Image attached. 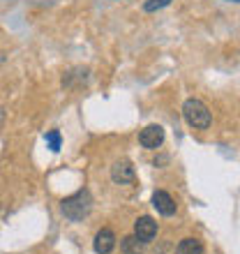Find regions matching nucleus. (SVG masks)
Here are the masks:
<instances>
[{"label": "nucleus", "instance_id": "10", "mask_svg": "<svg viewBox=\"0 0 240 254\" xmlns=\"http://www.w3.org/2000/svg\"><path fill=\"white\" fill-rule=\"evenodd\" d=\"M44 139H47V146L51 148L54 153H58V150H60V143H62L58 129H51V132H47V136H44Z\"/></svg>", "mask_w": 240, "mask_h": 254}, {"label": "nucleus", "instance_id": "2", "mask_svg": "<svg viewBox=\"0 0 240 254\" xmlns=\"http://www.w3.org/2000/svg\"><path fill=\"white\" fill-rule=\"evenodd\" d=\"M182 116H185V121L189 123L194 129H208V127H210V121H213L206 104L201 100H194V97L182 104Z\"/></svg>", "mask_w": 240, "mask_h": 254}, {"label": "nucleus", "instance_id": "6", "mask_svg": "<svg viewBox=\"0 0 240 254\" xmlns=\"http://www.w3.org/2000/svg\"><path fill=\"white\" fill-rule=\"evenodd\" d=\"M153 206H155V210L160 215H164V217H171V215L176 213V201L171 199V194L164 192V190H157V192L153 194Z\"/></svg>", "mask_w": 240, "mask_h": 254}, {"label": "nucleus", "instance_id": "9", "mask_svg": "<svg viewBox=\"0 0 240 254\" xmlns=\"http://www.w3.org/2000/svg\"><path fill=\"white\" fill-rule=\"evenodd\" d=\"M120 250H122L125 254H141L143 243H141L136 236H127V238H122V241H120Z\"/></svg>", "mask_w": 240, "mask_h": 254}, {"label": "nucleus", "instance_id": "8", "mask_svg": "<svg viewBox=\"0 0 240 254\" xmlns=\"http://www.w3.org/2000/svg\"><path fill=\"white\" fill-rule=\"evenodd\" d=\"M176 254H203V243L199 238H182L176 245Z\"/></svg>", "mask_w": 240, "mask_h": 254}, {"label": "nucleus", "instance_id": "3", "mask_svg": "<svg viewBox=\"0 0 240 254\" xmlns=\"http://www.w3.org/2000/svg\"><path fill=\"white\" fill-rule=\"evenodd\" d=\"M141 146L148 148V150H157V148L164 143V127L162 125H148L141 129Z\"/></svg>", "mask_w": 240, "mask_h": 254}, {"label": "nucleus", "instance_id": "4", "mask_svg": "<svg viewBox=\"0 0 240 254\" xmlns=\"http://www.w3.org/2000/svg\"><path fill=\"white\" fill-rule=\"evenodd\" d=\"M134 178H136V171H134V164L129 160H118L111 167V181L118 183V185L134 183Z\"/></svg>", "mask_w": 240, "mask_h": 254}, {"label": "nucleus", "instance_id": "11", "mask_svg": "<svg viewBox=\"0 0 240 254\" xmlns=\"http://www.w3.org/2000/svg\"><path fill=\"white\" fill-rule=\"evenodd\" d=\"M171 5V0H146V5H143V9L146 12H160V9H164V7Z\"/></svg>", "mask_w": 240, "mask_h": 254}, {"label": "nucleus", "instance_id": "1", "mask_svg": "<svg viewBox=\"0 0 240 254\" xmlns=\"http://www.w3.org/2000/svg\"><path fill=\"white\" fill-rule=\"evenodd\" d=\"M90 208H93V196H90V192H88L86 188L60 201V210H62V215L72 222H81L83 217H88Z\"/></svg>", "mask_w": 240, "mask_h": 254}, {"label": "nucleus", "instance_id": "5", "mask_svg": "<svg viewBox=\"0 0 240 254\" xmlns=\"http://www.w3.org/2000/svg\"><path fill=\"white\" fill-rule=\"evenodd\" d=\"M134 236H136L141 243H150L155 236H157V222H155L153 217H148V215L139 217V220L134 222Z\"/></svg>", "mask_w": 240, "mask_h": 254}, {"label": "nucleus", "instance_id": "7", "mask_svg": "<svg viewBox=\"0 0 240 254\" xmlns=\"http://www.w3.org/2000/svg\"><path fill=\"white\" fill-rule=\"evenodd\" d=\"M93 248L97 254H109L111 250L116 248V236L111 229H100L97 231V236H95L93 241Z\"/></svg>", "mask_w": 240, "mask_h": 254}, {"label": "nucleus", "instance_id": "12", "mask_svg": "<svg viewBox=\"0 0 240 254\" xmlns=\"http://www.w3.org/2000/svg\"><path fill=\"white\" fill-rule=\"evenodd\" d=\"M229 2H240V0H229Z\"/></svg>", "mask_w": 240, "mask_h": 254}]
</instances>
